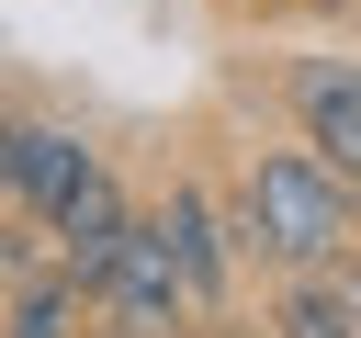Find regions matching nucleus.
<instances>
[{
  "instance_id": "1",
  "label": "nucleus",
  "mask_w": 361,
  "mask_h": 338,
  "mask_svg": "<svg viewBox=\"0 0 361 338\" xmlns=\"http://www.w3.org/2000/svg\"><path fill=\"white\" fill-rule=\"evenodd\" d=\"M226 214H237L248 270H327V259H350V248H361V180H350V169H327L305 135L248 146V158H237V180H226Z\"/></svg>"
},
{
  "instance_id": "2",
  "label": "nucleus",
  "mask_w": 361,
  "mask_h": 338,
  "mask_svg": "<svg viewBox=\"0 0 361 338\" xmlns=\"http://www.w3.org/2000/svg\"><path fill=\"white\" fill-rule=\"evenodd\" d=\"M90 315H102V338H192L203 293H192V270H180V248H169L158 214H135V237H124L113 282L90 293Z\"/></svg>"
},
{
  "instance_id": "3",
  "label": "nucleus",
  "mask_w": 361,
  "mask_h": 338,
  "mask_svg": "<svg viewBox=\"0 0 361 338\" xmlns=\"http://www.w3.org/2000/svg\"><path fill=\"white\" fill-rule=\"evenodd\" d=\"M282 113L327 169L361 180V56H293L282 68Z\"/></svg>"
},
{
  "instance_id": "4",
  "label": "nucleus",
  "mask_w": 361,
  "mask_h": 338,
  "mask_svg": "<svg viewBox=\"0 0 361 338\" xmlns=\"http://www.w3.org/2000/svg\"><path fill=\"white\" fill-rule=\"evenodd\" d=\"M124 237H135V203H124V180H113V169H90V192L56 214V270H68L79 293H102V282H113V259H124Z\"/></svg>"
},
{
  "instance_id": "5",
  "label": "nucleus",
  "mask_w": 361,
  "mask_h": 338,
  "mask_svg": "<svg viewBox=\"0 0 361 338\" xmlns=\"http://www.w3.org/2000/svg\"><path fill=\"white\" fill-rule=\"evenodd\" d=\"M90 169H102V146H90L79 124H34V135H23V214L56 225V214L90 192Z\"/></svg>"
},
{
  "instance_id": "6",
  "label": "nucleus",
  "mask_w": 361,
  "mask_h": 338,
  "mask_svg": "<svg viewBox=\"0 0 361 338\" xmlns=\"http://www.w3.org/2000/svg\"><path fill=\"white\" fill-rule=\"evenodd\" d=\"M79 304H90V293H79L68 270H34V282L0 304V338H79Z\"/></svg>"
},
{
  "instance_id": "7",
  "label": "nucleus",
  "mask_w": 361,
  "mask_h": 338,
  "mask_svg": "<svg viewBox=\"0 0 361 338\" xmlns=\"http://www.w3.org/2000/svg\"><path fill=\"white\" fill-rule=\"evenodd\" d=\"M23 135H34V124H23V113H0V214L23 203Z\"/></svg>"
},
{
  "instance_id": "8",
  "label": "nucleus",
  "mask_w": 361,
  "mask_h": 338,
  "mask_svg": "<svg viewBox=\"0 0 361 338\" xmlns=\"http://www.w3.org/2000/svg\"><path fill=\"white\" fill-rule=\"evenodd\" d=\"M214 338H271V327H237V315H214Z\"/></svg>"
},
{
  "instance_id": "9",
  "label": "nucleus",
  "mask_w": 361,
  "mask_h": 338,
  "mask_svg": "<svg viewBox=\"0 0 361 338\" xmlns=\"http://www.w3.org/2000/svg\"><path fill=\"white\" fill-rule=\"evenodd\" d=\"M214 11H271V0H214Z\"/></svg>"
}]
</instances>
